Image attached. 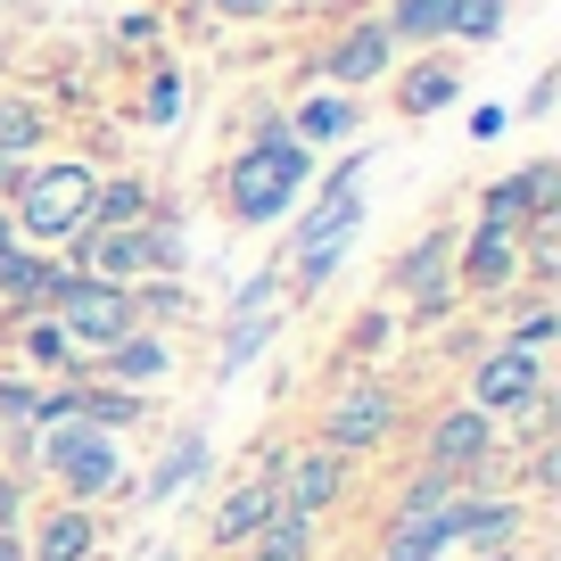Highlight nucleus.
Returning a JSON list of instances; mask_svg holds the SVG:
<instances>
[{
  "instance_id": "31",
  "label": "nucleus",
  "mask_w": 561,
  "mask_h": 561,
  "mask_svg": "<svg viewBox=\"0 0 561 561\" xmlns=\"http://www.w3.org/2000/svg\"><path fill=\"white\" fill-rule=\"evenodd\" d=\"M512 25V0H446V50H479Z\"/></svg>"
},
{
  "instance_id": "37",
  "label": "nucleus",
  "mask_w": 561,
  "mask_h": 561,
  "mask_svg": "<svg viewBox=\"0 0 561 561\" xmlns=\"http://www.w3.org/2000/svg\"><path fill=\"white\" fill-rule=\"evenodd\" d=\"M0 561H25V528H0Z\"/></svg>"
},
{
  "instance_id": "39",
  "label": "nucleus",
  "mask_w": 561,
  "mask_h": 561,
  "mask_svg": "<svg viewBox=\"0 0 561 561\" xmlns=\"http://www.w3.org/2000/svg\"><path fill=\"white\" fill-rule=\"evenodd\" d=\"M0 455H9V430H0Z\"/></svg>"
},
{
  "instance_id": "14",
  "label": "nucleus",
  "mask_w": 561,
  "mask_h": 561,
  "mask_svg": "<svg viewBox=\"0 0 561 561\" xmlns=\"http://www.w3.org/2000/svg\"><path fill=\"white\" fill-rule=\"evenodd\" d=\"M528 520H537V504L520 488H455V545H471V553H520Z\"/></svg>"
},
{
  "instance_id": "36",
  "label": "nucleus",
  "mask_w": 561,
  "mask_h": 561,
  "mask_svg": "<svg viewBox=\"0 0 561 561\" xmlns=\"http://www.w3.org/2000/svg\"><path fill=\"white\" fill-rule=\"evenodd\" d=\"M18 248H25V240H18V215L0 207V256H18Z\"/></svg>"
},
{
  "instance_id": "18",
  "label": "nucleus",
  "mask_w": 561,
  "mask_h": 561,
  "mask_svg": "<svg viewBox=\"0 0 561 561\" xmlns=\"http://www.w3.org/2000/svg\"><path fill=\"white\" fill-rule=\"evenodd\" d=\"M280 124H289V140H306L314 158H322V149H355V140H364V100L314 83V91H298V100L280 107Z\"/></svg>"
},
{
  "instance_id": "20",
  "label": "nucleus",
  "mask_w": 561,
  "mask_h": 561,
  "mask_svg": "<svg viewBox=\"0 0 561 561\" xmlns=\"http://www.w3.org/2000/svg\"><path fill=\"white\" fill-rule=\"evenodd\" d=\"M273 512H280L273 479H264V471H240V479H231V488L207 504V545H215V553H240V545L256 537Z\"/></svg>"
},
{
  "instance_id": "38",
  "label": "nucleus",
  "mask_w": 561,
  "mask_h": 561,
  "mask_svg": "<svg viewBox=\"0 0 561 561\" xmlns=\"http://www.w3.org/2000/svg\"><path fill=\"white\" fill-rule=\"evenodd\" d=\"M479 561H528V553H479Z\"/></svg>"
},
{
  "instance_id": "5",
  "label": "nucleus",
  "mask_w": 561,
  "mask_h": 561,
  "mask_svg": "<svg viewBox=\"0 0 561 561\" xmlns=\"http://www.w3.org/2000/svg\"><path fill=\"white\" fill-rule=\"evenodd\" d=\"M504 430H495L479 404H438V413L421 421V455H413V471H438L446 488H512L504 479Z\"/></svg>"
},
{
  "instance_id": "19",
  "label": "nucleus",
  "mask_w": 561,
  "mask_h": 561,
  "mask_svg": "<svg viewBox=\"0 0 561 561\" xmlns=\"http://www.w3.org/2000/svg\"><path fill=\"white\" fill-rule=\"evenodd\" d=\"M0 364H9V371H34V380H58V388L83 380V355L67 347V331H58L50 314L0 322Z\"/></svg>"
},
{
  "instance_id": "4",
  "label": "nucleus",
  "mask_w": 561,
  "mask_h": 561,
  "mask_svg": "<svg viewBox=\"0 0 561 561\" xmlns=\"http://www.w3.org/2000/svg\"><path fill=\"white\" fill-rule=\"evenodd\" d=\"M91 182H100V165L91 158H34V165H18V182H9V198L0 207L18 215V240L25 248H67L75 231H83V215H91Z\"/></svg>"
},
{
  "instance_id": "28",
  "label": "nucleus",
  "mask_w": 561,
  "mask_h": 561,
  "mask_svg": "<svg viewBox=\"0 0 561 561\" xmlns=\"http://www.w3.org/2000/svg\"><path fill=\"white\" fill-rule=\"evenodd\" d=\"M0 149H9L18 165L50 158V107L25 100V91H0Z\"/></svg>"
},
{
  "instance_id": "8",
  "label": "nucleus",
  "mask_w": 561,
  "mask_h": 561,
  "mask_svg": "<svg viewBox=\"0 0 561 561\" xmlns=\"http://www.w3.org/2000/svg\"><path fill=\"white\" fill-rule=\"evenodd\" d=\"M446 553H455V488L438 471H413L371 537V561H446Z\"/></svg>"
},
{
  "instance_id": "25",
  "label": "nucleus",
  "mask_w": 561,
  "mask_h": 561,
  "mask_svg": "<svg viewBox=\"0 0 561 561\" xmlns=\"http://www.w3.org/2000/svg\"><path fill=\"white\" fill-rule=\"evenodd\" d=\"M207 455H215L207 430H174V446H158V462L140 471V495H149V504H174V495L207 471Z\"/></svg>"
},
{
  "instance_id": "11",
  "label": "nucleus",
  "mask_w": 561,
  "mask_h": 561,
  "mask_svg": "<svg viewBox=\"0 0 561 561\" xmlns=\"http://www.w3.org/2000/svg\"><path fill=\"white\" fill-rule=\"evenodd\" d=\"M289 306H298V298H289L280 264H264V273L248 280L240 298H231V314H224V339H215V371L231 380V371H248V364H256V355L273 347V331L289 322Z\"/></svg>"
},
{
  "instance_id": "6",
  "label": "nucleus",
  "mask_w": 561,
  "mask_h": 561,
  "mask_svg": "<svg viewBox=\"0 0 561 561\" xmlns=\"http://www.w3.org/2000/svg\"><path fill=\"white\" fill-rule=\"evenodd\" d=\"M397 430H404L397 380H388V371H347V380L331 388V404L314 413V438L306 446H322V455H339V462H371Z\"/></svg>"
},
{
  "instance_id": "29",
  "label": "nucleus",
  "mask_w": 561,
  "mask_h": 561,
  "mask_svg": "<svg viewBox=\"0 0 561 561\" xmlns=\"http://www.w3.org/2000/svg\"><path fill=\"white\" fill-rule=\"evenodd\" d=\"M191 314H198L191 280H174V273L133 280V322H149V331H174V322H191Z\"/></svg>"
},
{
  "instance_id": "17",
  "label": "nucleus",
  "mask_w": 561,
  "mask_h": 561,
  "mask_svg": "<svg viewBox=\"0 0 561 561\" xmlns=\"http://www.w3.org/2000/svg\"><path fill=\"white\" fill-rule=\"evenodd\" d=\"M107 520L91 504H34L25 512V561H100Z\"/></svg>"
},
{
  "instance_id": "7",
  "label": "nucleus",
  "mask_w": 561,
  "mask_h": 561,
  "mask_svg": "<svg viewBox=\"0 0 561 561\" xmlns=\"http://www.w3.org/2000/svg\"><path fill=\"white\" fill-rule=\"evenodd\" d=\"M455 240H462L455 224H430V231H413V240L388 256V306H404L413 331H438V322L462 306V289H455Z\"/></svg>"
},
{
  "instance_id": "40",
  "label": "nucleus",
  "mask_w": 561,
  "mask_h": 561,
  "mask_svg": "<svg viewBox=\"0 0 561 561\" xmlns=\"http://www.w3.org/2000/svg\"><path fill=\"white\" fill-rule=\"evenodd\" d=\"M158 561H182V553H158Z\"/></svg>"
},
{
  "instance_id": "32",
  "label": "nucleus",
  "mask_w": 561,
  "mask_h": 561,
  "mask_svg": "<svg viewBox=\"0 0 561 561\" xmlns=\"http://www.w3.org/2000/svg\"><path fill=\"white\" fill-rule=\"evenodd\" d=\"M479 224H504V231H528V224H537V215H528L520 174H504V182H488V191H479Z\"/></svg>"
},
{
  "instance_id": "21",
  "label": "nucleus",
  "mask_w": 561,
  "mask_h": 561,
  "mask_svg": "<svg viewBox=\"0 0 561 561\" xmlns=\"http://www.w3.org/2000/svg\"><path fill=\"white\" fill-rule=\"evenodd\" d=\"M58 280H67V256H58V248H18V256H0V322L50 314Z\"/></svg>"
},
{
  "instance_id": "34",
  "label": "nucleus",
  "mask_w": 561,
  "mask_h": 561,
  "mask_svg": "<svg viewBox=\"0 0 561 561\" xmlns=\"http://www.w3.org/2000/svg\"><path fill=\"white\" fill-rule=\"evenodd\" d=\"M25 512H34V479L0 462V528H25Z\"/></svg>"
},
{
  "instance_id": "9",
  "label": "nucleus",
  "mask_w": 561,
  "mask_h": 561,
  "mask_svg": "<svg viewBox=\"0 0 561 561\" xmlns=\"http://www.w3.org/2000/svg\"><path fill=\"white\" fill-rule=\"evenodd\" d=\"M256 471L273 479L280 512H306V520H331V512L355 495V462L322 455V446H306V438H289V446H264V455H256Z\"/></svg>"
},
{
  "instance_id": "13",
  "label": "nucleus",
  "mask_w": 561,
  "mask_h": 561,
  "mask_svg": "<svg viewBox=\"0 0 561 561\" xmlns=\"http://www.w3.org/2000/svg\"><path fill=\"white\" fill-rule=\"evenodd\" d=\"M388 75H397V42L380 34V18H347L331 42L314 50V83H331V91H380Z\"/></svg>"
},
{
  "instance_id": "16",
  "label": "nucleus",
  "mask_w": 561,
  "mask_h": 561,
  "mask_svg": "<svg viewBox=\"0 0 561 561\" xmlns=\"http://www.w3.org/2000/svg\"><path fill=\"white\" fill-rule=\"evenodd\" d=\"M455 289L462 298H479V306H495L504 289H520V231H504V224H471L455 240Z\"/></svg>"
},
{
  "instance_id": "22",
  "label": "nucleus",
  "mask_w": 561,
  "mask_h": 561,
  "mask_svg": "<svg viewBox=\"0 0 561 561\" xmlns=\"http://www.w3.org/2000/svg\"><path fill=\"white\" fill-rule=\"evenodd\" d=\"M67 273H91V280H116V289H133V280H149V248H140V231H75L67 248Z\"/></svg>"
},
{
  "instance_id": "35",
  "label": "nucleus",
  "mask_w": 561,
  "mask_h": 561,
  "mask_svg": "<svg viewBox=\"0 0 561 561\" xmlns=\"http://www.w3.org/2000/svg\"><path fill=\"white\" fill-rule=\"evenodd\" d=\"M215 18H231V25H256V18H273L280 0H207Z\"/></svg>"
},
{
  "instance_id": "12",
  "label": "nucleus",
  "mask_w": 561,
  "mask_h": 561,
  "mask_svg": "<svg viewBox=\"0 0 561 561\" xmlns=\"http://www.w3.org/2000/svg\"><path fill=\"white\" fill-rule=\"evenodd\" d=\"M174 371H182L174 331H149V322H133L116 347H100V355L83 364V380L124 388V397H149V404H158V388H174Z\"/></svg>"
},
{
  "instance_id": "15",
  "label": "nucleus",
  "mask_w": 561,
  "mask_h": 561,
  "mask_svg": "<svg viewBox=\"0 0 561 561\" xmlns=\"http://www.w3.org/2000/svg\"><path fill=\"white\" fill-rule=\"evenodd\" d=\"M462 50H413V58H397V75H388V107H397L404 124H430L438 107H455L462 100Z\"/></svg>"
},
{
  "instance_id": "3",
  "label": "nucleus",
  "mask_w": 561,
  "mask_h": 561,
  "mask_svg": "<svg viewBox=\"0 0 561 561\" xmlns=\"http://www.w3.org/2000/svg\"><path fill=\"white\" fill-rule=\"evenodd\" d=\"M371 158H339L331 174H314V191L298 198V231L280 248V280H289V298H314L322 280L347 264V248L364 240V207H371V182H364Z\"/></svg>"
},
{
  "instance_id": "26",
  "label": "nucleus",
  "mask_w": 561,
  "mask_h": 561,
  "mask_svg": "<svg viewBox=\"0 0 561 561\" xmlns=\"http://www.w3.org/2000/svg\"><path fill=\"white\" fill-rule=\"evenodd\" d=\"M371 18H380V34L397 42V58L404 50H446V0H380Z\"/></svg>"
},
{
  "instance_id": "27",
  "label": "nucleus",
  "mask_w": 561,
  "mask_h": 561,
  "mask_svg": "<svg viewBox=\"0 0 561 561\" xmlns=\"http://www.w3.org/2000/svg\"><path fill=\"white\" fill-rule=\"evenodd\" d=\"M240 561H322V520H306V512H273V520L240 545Z\"/></svg>"
},
{
  "instance_id": "30",
  "label": "nucleus",
  "mask_w": 561,
  "mask_h": 561,
  "mask_svg": "<svg viewBox=\"0 0 561 561\" xmlns=\"http://www.w3.org/2000/svg\"><path fill=\"white\" fill-rule=\"evenodd\" d=\"M182 100H191L182 67H174V58H158V67L140 75V100H133V116L149 124V133H174V124H182Z\"/></svg>"
},
{
  "instance_id": "2",
  "label": "nucleus",
  "mask_w": 561,
  "mask_h": 561,
  "mask_svg": "<svg viewBox=\"0 0 561 561\" xmlns=\"http://www.w3.org/2000/svg\"><path fill=\"white\" fill-rule=\"evenodd\" d=\"M0 462L25 471V479H50L58 504H91V512L133 488V438H116V430H100V421H83V413L50 421L34 438H9Z\"/></svg>"
},
{
  "instance_id": "33",
  "label": "nucleus",
  "mask_w": 561,
  "mask_h": 561,
  "mask_svg": "<svg viewBox=\"0 0 561 561\" xmlns=\"http://www.w3.org/2000/svg\"><path fill=\"white\" fill-rule=\"evenodd\" d=\"M520 191H528V215H561V165L553 158H528L520 165Z\"/></svg>"
},
{
  "instance_id": "24",
  "label": "nucleus",
  "mask_w": 561,
  "mask_h": 561,
  "mask_svg": "<svg viewBox=\"0 0 561 561\" xmlns=\"http://www.w3.org/2000/svg\"><path fill=\"white\" fill-rule=\"evenodd\" d=\"M158 207H165V198H158V182H149V174H133V165H116V174H100V182H91V215H83V231H140Z\"/></svg>"
},
{
  "instance_id": "23",
  "label": "nucleus",
  "mask_w": 561,
  "mask_h": 561,
  "mask_svg": "<svg viewBox=\"0 0 561 561\" xmlns=\"http://www.w3.org/2000/svg\"><path fill=\"white\" fill-rule=\"evenodd\" d=\"M67 413H75V388L0 364V430H9V438H34V430H50V421H67Z\"/></svg>"
},
{
  "instance_id": "1",
  "label": "nucleus",
  "mask_w": 561,
  "mask_h": 561,
  "mask_svg": "<svg viewBox=\"0 0 561 561\" xmlns=\"http://www.w3.org/2000/svg\"><path fill=\"white\" fill-rule=\"evenodd\" d=\"M306 191H314V149L289 140L280 107H256V116H248L240 149H224V165H215V182H207L215 215H224L231 231H273L280 215H298Z\"/></svg>"
},
{
  "instance_id": "10",
  "label": "nucleus",
  "mask_w": 561,
  "mask_h": 561,
  "mask_svg": "<svg viewBox=\"0 0 561 561\" xmlns=\"http://www.w3.org/2000/svg\"><path fill=\"white\" fill-rule=\"evenodd\" d=\"M50 322L67 331V347L91 364L100 347H116V339L133 331V289L91 280V273H67V280H58V298H50Z\"/></svg>"
}]
</instances>
